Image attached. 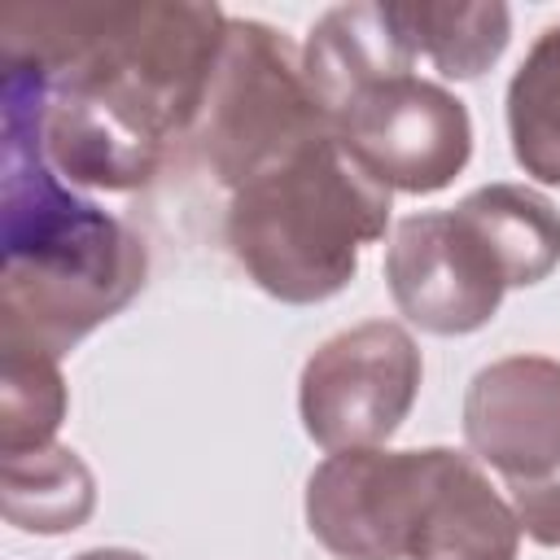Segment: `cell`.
<instances>
[{"mask_svg": "<svg viewBox=\"0 0 560 560\" xmlns=\"http://www.w3.org/2000/svg\"><path fill=\"white\" fill-rule=\"evenodd\" d=\"M74 560H149V556L127 551V547H92V551H79Z\"/></svg>", "mask_w": 560, "mask_h": 560, "instance_id": "18", "label": "cell"}, {"mask_svg": "<svg viewBox=\"0 0 560 560\" xmlns=\"http://www.w3.org/2000/svg\"><path fill=\"white\" fill-rule=\"evenodd\" d=\"M411 61L416 57L389 18V4H337L311 26V35L302 44L306 83H311L319 109L328 114L332 131H337L341 109L363 88H372L376 79H389V74H407Z\"/></svg>", "mask_w": 560, "mask_h": 560, "instance_id": "10", "label": "cell"}, {"mask_svg": "<svg viewBox=\"0 0 560 560\" xmlns=\"http://www.w3.org/2000/svg\"><path fill=\"white\" fill-rule=\"evenodd\" d=\"M446 446L332 451L306 481V525L337 560H411Z\"/></svg>", "mask_w": 560, "mask_h": 560, "instance_id": "6", "label": "cell"}, {"mask_svg": "<svg viewBox=\"0 0 560 560\" xmlns=\"http://www.w3.org/2000/svg\"><path fill=\"white\" fill-rule=\"evenodd\" d=\"M385 223L389 188L337 136H319L232 192L223 236L262 293L311 306L354 280L359 249Z\"/></svg>", "mask_w": 560, "mask_h": 560, "instance_id": "3", "label": "cell"}, {"mask_svg": "<svg viewBox=\"0 0 560 560\" xmlns=\"http://www.w3.org/2000/svg\"><path fill=\"white\" fill-rule=\"evenodd\" d=\"M0 499L4 521L31 534H70L79 529L96 508V481L92 468L70 446H39L0 455Z\"/></svg>", "mask_w": 560, "mask_h": 560, "instance_id": "14", "label": "cell"}, {"mask_svg": "<svg viewBox=\"0 0 560 560\" xmlns=\"http://www.w3.org/2000/svg\"><path fill=\"white\" fill-rule=\"evenodd\" d=\"M4 175H0V346L61 359L96 324L114 319L149 276L144 241L83 201L44 158V79L0 66Z\"/></svg>", "mask_w": 560, "mask_h": 560, "instance_id": "1", "label": "cell"}, {"mask_svg": "<svg viewBox=\"0 0 560 560\" xmlns=\"http://www.w3.org/2000/svg\"><path fill=\"white\" fill-rule=\"evenodd\" d=\"M394 306L424 332L464 337L494 319L508 276L459 210L407 214L385 249Z\"/></svg>", "mask_w": 560, "mask_h": 560, "instance_id": "8", "label": "cell"}, {"mask_svg": "<svg viewBox=\"0 0 560 560\" xmlns=\"http://www.w3.org/2000/svg\"><path fill=\"white\" fill-rule=\"evenodd\" d=\"M420 372L424 363L411 332L389 319H368L328 337L298 381L306 438L328 455L381 446L407 420L420 394Z\"/></svg>", "mask_w": 560, "mask_h": 560, "instance_id": "5", "label": "cell"}, {"mask_svg": "<svg viewBox=\"0 0 560 560\" xmlns=\"http://www.w3.org/2000/svg\"><path fill=\"white\" fill-rule=\"evenodd\" d=\"M464 223L490 245L494 262L508 276V289L538 284L560 262V210L551 197L525 184H486L459 206Z\"/></svg>", "mask_w": 560, "mask_h": 560, "instance_id": "12", "label": "cell"}, {"mask_svg": "<svg viewBox=\"0 0 560 560\" xmlns=\"http://www.w3.org/2000/svg\"><path fill=\"white\" fill-rule=\"evenodd\" d=\"M516 547L521 525L512 503L490 486L472 455L446 446L411 560H516Z\"/></svg>", "mask_w": 560, "mask_h": 560, "instance_id": "11", "label": "cell"}, {"mask_svg": "<svg viewBox=\"0 0 560 560\" xmlns=\"http://www.w3.org/2000/svg\"><path fill=\"white\" fill-rule=\"evenodd\" d=\"M464 438L508 481L551 477L560 468V363L508 354L481 368L464 394Z\"/></svg>", "mask_w": 560, "mask_h": 560, "instance_id": "9", "label": "cell"}, {"mask_svg": "<svg viewBox=\"0 0 560 560\" xmlns=\"http://www.w3.org/2000/svg\"><path fill=\"white\" fill-rule=\"evenodd\" d=\"M508 503L516 512L521 534H529L538 547H560V481L556 477L508 481Z\"/></svg>", "mask_w": 560, "mask_h": 560, "instance_id": "17", "label": "cell"}, {"mask_svg": "<svg viewBox=\"0 0 560 560\" xmlns=\"http://www.w3.org/2000/svg\"><path fill=\"white\" fill-rule=\"evenodd\" d=\"M188 136L214 184L236 192L311 140L337 131L306 83L302 48L267 22L228 18L223 57Z\"/></svg>", "mask_w": 560, "mask_h": 560, "instance_id": "4", "label": "cell"}, {"mask_svg": "<svg viewBox=\"0 0 560 560\" xmlns=\"http://www.w3.org/2000/svg\"><path fill=\"white\" fill-rule=\"evenodd\" d=\"M389 18L411 48V57H429L442 79H477L486 74L512 35L508 4H451V0H385Z\"/></svg>", "mask_w": 560, "mask_h": 560, "instance_id": "13", "label": "cell"}, {"mask_svg": "<svg viewBox=\"0 0 560 560\" xmlns=\"http://www.w3.org/2000/svg\"><path fill=\"white\" fill-rule=\"evenodd\" d=\"M66 402L70 398L57 359L0 346V455L52 446Z\"/></svg>", "mask_w": 560, "mask_h": 560, "instance_id": "16", "label": "cell"}, {"mask_svg": "<svg viewBox=\"0 0 560 560\" xmlns=\"http://www.w3.org/2000/svg\"><path fill=\"white\" fill-rule=\"evenodd\" d=\"M223 39L219 4H9L0 13V66L39 74L48 92L158 153L192 131Z\"/></svg>", "mask_w": 560, "mask_h": 560, "instance_id": "2", "label": "cell"}, {"mask_svg": "<svg viewBox=\"0 0 560 560\" xmlns=\"http://www.w3.org/2000/svg\"><path fill=\"white\" fill-rule=\"evenodd\" d=\"M337 140L389 192H442L472 153V118L455 92L420 74L363 88L337 118Z\"/></svg>", "mask_w": 560, "mask_h": 560, "instance_id": "7", "label": "cell"}, {"mask_svg": "<svg viewBox=\"0 0 560 560\" xmlns=\"http://www.w3.org/2000/svg\"><path fill=\"white\" fill-rule=\"evenodd\" d=\"M508 136L525 175L560 184V22H551L508 83Z\"/></svg>", "mask_w": 560, "mask_h": 560, "instance_id": "15", "label": "cell"}]
</instances>
